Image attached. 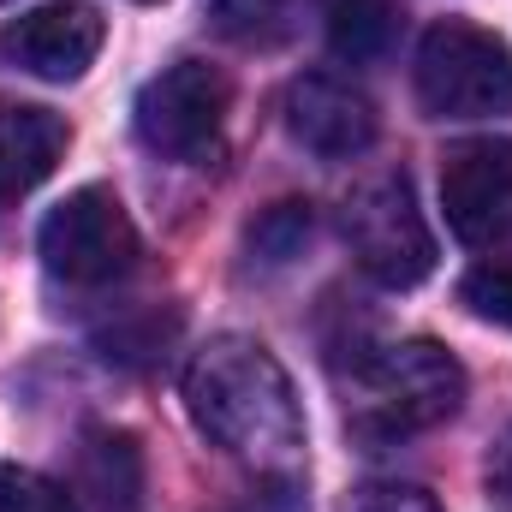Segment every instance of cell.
<instances>
[{
    "label": "cell",
    "instance_id": "6da1fadb",
    "mask_svg": "<svg viewBox=\"0 0 512 512\" xmlns=\"http://www.w3.org/2000/svg\"><path fill=\"white\" fill-rule=\"evenodd\" d=\"M185 405H191V423L233 459L286 471L304 447L298 393L286 382L280 358L251 334H221L191 358Z\"/></svg>",
    "mask_w": 512,
    "mask_h": 512
},
{
    "label": "cell",
    "instance_id": "7a4b0ae2",
    "mask_svg": "<svg viewBox=\"0 0 512 512\" xmlns=\"http://www.w3.org/2000/svg\"><path fill=\"white\" fill-rule=\"evenodd\" d=\"M465 405V370L435 340H393L358 358L346 387V417L364 441H405L447 423Z\"/></svg>",
    "mask_w": 512,
    "mask_h": 512
},
{
    "label": "cell",
    "instance_id": "3957f363",
    "mask_svg": "<svg viewBox=\"0 0 512 512\" xmlns=\"http://www.w3.org/2000/svg\"><path fill=\"white\" fill-rule=\"evenodd\" d=\"M417 102L435 120L512 114V48L471 18L429 24L417 42Z\"/></svg>",
    "mask_w": 512,
    "mask_h": 512
},
{
    "label": "cell",
    "instance_id": "277c9868",
    "mask_svg": "<svg viewBox=\"0 0 512 512\" xmlns=\"http://www.w3.org/2000/svg\"><path fill=\"white\" fill-rule=\"evenodd\" d=\"M340 227H346V245L358 256V268L370 280H382L393 292L429 280L435 268V233L417 209V191L405 173H376L364 179L346 209H340Z\"/></svg>",
    "mask_w": 512,
    "mask_h": 512
},
{
    "label": "cell",
    "instance_id": "5b68a950",
    "mask_svg": "<svg viewBox=\"0 0 512 512\" xmlns=\"http://www.w3.org/2000/svg\"><path fill=\"white\" fill-rule=\"evenodd\" d=\"M36 251L48 262V274L66 280V286H114L137 268L143 245H137V227L120 209V197L102 191V185H84L60 209H48V221L36 233Z\"/></svg>",
    "mask_w": 512,
    "mask_h": 512
},
{
    "label": "cell",
    "instance_id": "8992f818",
    "mask_svg": "<svg viewBox=\"0 0 512 512\" xmlns=\"http://www.w3.org/2000/svg\"><path fill=\"white\" fill-rule=\"evenodd\" d=\"M227 126V78L209 60H173L137 90V137L167 161H203Z\"/></svg>",
    "mask_w": 512,
    "mask_h": 512
},
{
    "label": "cell",
    "instance_id": "52a82bcc",
    "mask_svg": "<svg viewBox=\"0 0 512 512\" xmlns=\"http://www.w3.org/2000/svg\"><path fill=\"white\" fill-rule=\"evenodd\" d=\"M441 209L453 239L465 245H507L512 239V143L477 137L447 149L441 161Z\"/></svg>",
    "mask_w": 512,
    "mask_h": 512
},
{
    "label": "cell",
    "instance_id": "ba28073f",
    "mask_svg": "<svg viewBox=\"0 0 512 512\" xmlns=\"http://www.w3.org/2000/svg\"><path fill=\"white\" fill-rule=\"evenodd\" d=\"M102 12L84 6V0H54V6H36V12H18L6 30H0V60L24 78H42V84H72L96 66L102 54Z\"/></svg>",
    "mask_w": 512,
    "mask_h": 512
},
{
    "label": "cell",
    "instance_id": "9c48e42d",
    "mask_svg": "<svg viewBox=\"0 0 512 512\" xmlns=\"http://www.w3.org/2000/svg\"><path fill=\"white\" fill-rule=\"evenodd\" d=\"M286 131L322 161H352L376 143V108L358 84L334 72H304L286 90Z\"/></svg>",
    "mask_w": 512,
    "mask_h": 512
},
{
    "label": "cell",
    "instance_id": "30bf717a",
    "mask_svg": "<svg viewBox=\"0 0 512 512\" xmlns=\"http://www.w3.org/2000/svg\"><path fill=\"white\" fill-rule=\"evenodd\" d=\"M72 131L36 102H0V203H18L66 161Z\"/></svg>",
    "mask_w": 512,
    "mask_h": 512
},
{
    "label": "cell",
    "instance_id": "8fae6325",
    "mask_svg": "<svg viewBox=\"0 0 512 512\" xmlns=\"http://www.w3.org/2000/svg\"><path fill=\"white\" fill-rule=\"evenodd\" d=\"M78 495L96 512L143 507V447L126 429H90L78 447Z\"/></svg>",
    "mask_w": 512,
    "mask_h": 512
},
{
    "label": "cell",
    "instance_id": "7c38bea8",
    "mask_svg": "<svg viewBox=\"0 0 512 512\" xmlns=\"http://www.w3.org/2000/svg\"><path fill=\"white\" fill-rule=\"evenodd\" d=\"M322 6V30L328 48L346 66H370L382 60L399 36V0H316Z\"/></svg>",
    "mask_w": 512,
    "mask_h": 512
},
{
    "label": "cell",
    "instance_id": "4fadbf2b",
    "mask_svg": "<svg viewBox=\"0 0 512 512\" xmlns=\"http://www.w3.org/2000/svg\"><path fill=\"white\" fill-rule=\"evenodd\" d=\"M203 12L239 48H274L292 36V0H203Z\"/></svg>",
    "mask_w": 512,
    "mask_h": 512
},
{
    "label": "cell",
    "instance_id": "5bb4252c",
    "mask_svg": "<svg viewBox=\"0 0 512 512\" xmlns=\"http://www.w3.org/2000/svg\"><path fill=\"white\" fill-rule=\"evenodd\" d=\"M459 298L471 316L495 322V328H512V262L495 256V262H477L465 280H459Z\"/></svg>",
    "mask_w": 512,
    "mask_h": 512
},
{
    "label": "cell",
    "instance_id": "9a60e30c",
    "mask_svg": "<svg viewBox=\"0 0 512 512\" xmlns=\"http://www.w3.org/2000/svg\"><path fill=\"white\" fill-rule=\"evenodd\" d=\"M0 512H78V501L30 465H0Z\"/></svg>",
    "mask_w": 512,
    "mask_h": 512
},
{
    "label": "cell",
    "instance_id": "2e32d148",
    "mask_svg": "<svg viewBox=\"0 0 512 512\" xmlns=\"http://www.w3.org/2000/svg\"><path fill=\"white\" fill-rule=\"evenodd\" d=\"M310 239V209L304 203H274L262 221L251 227V245L268 262H286V256H298V245Z\"/></svg>",
    "mask_w": 512,
    "mask_h": 512
},
{
    "label": "cell",
    "instance_id": "e0dca14e",
    "mask_svg": "<svg viewBox=\"0 0 512 512\" xmlns=\"http://www.w3.org/2000/svg\"><path fill=\"white\" fill-rule=\"evenodd\" d=\"M358 512H441L429 489H411V483H370L358 495Z\"/></svg>",
    "mask_w": 512,
    "mask_h": 512
},
{
    "label": "cell",
    "instance_id": "ac0fdd59",
    "mask_svg": "<svg viewBox=\"0 0 512 512\" xmlns=\"http://www.w3.org/2000/svg\"><path fill=\"white\" fill-rule=\"evenodd\" d=\"M233 512H310V507H304V489H298L286 471H274V477H268L262 489H251Z\"/></svg>",
    "mask_w": 512,
    "mask_h": 512
},
{
    "label": "cell",
    "instance_id": "d6986e66",
    "mask_svg": "<svg viewBox=\"0 0 512 512\" xmlns=\"http://www.w3.org/2000/svg\"><path fill=\"white\" fill-rule=\"evenodd\" d=\"M489 489L512 507V429L495 441V453H489Z\"/></svg>",
    "mask_w": 512,
    "mask_h": 512
}]
</instances>
